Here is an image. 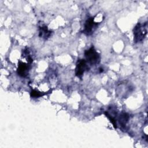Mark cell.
I'll list each match as a JSON object with an SVG mask.
<instances>
[{"mask_svg": "<svg viewBox=\"0 0 148 148\" xmlns=\"http://www.w3.org/2000/svg\"><path fill=\"white\" fill-rule=\"evenodd\" d=\"M147 24H141L138 23L134 28V40L135 43L142 42L147 35Z\"/></svg>", "mask_w": 148, "mask_h": 148, "instance_id": "cell-1", "label": "cell"}, {"mask_svg": "<svg viewBox=\"0 0 148 148\" xmlns=\"http://www.w3.org/2000/svg\"><path fill=\"white\" fill-rule=\"evenodd\" d=\"M84 56L87 62L91 65H95L100 61L99 54L95 50L93 46L84 51Z\"/></svg>", "mask_w": 148, "mask_h": 148, "instance_id": "cell-2", "label": "cell"}, {"mask_svg": "<svg viewBox=\"0 0 148 148\" xmlns=\"http://www.w3.org/2000/svg\"><path fill=\"white\" fill-rule=\"evenodd\" d=\"M97 25L98 23L94 21V17H90L85 22L83 32L87 35H90L95 31Z\"/></svg>", "mask_w": 148, "mask_h": 148, "instance_id": "cell-3", "label": "cell"}, {"mask_svg": "<svg viewBox=\"0 0 148 148\" xmlns=\"http://www.w3.org/2000/svg\"><path fill=\"white\" fill-rule=\"evenodd\" d=\"M88 69L87 65V61L84 59L79 60L76 63V66L75 68V74L78 77L82 78L84 72L86 70Z\"/></svg>", "mask_w": 148, "mask_h": 148, "instance_id": "cell-4", "label": "cell"}, {"mask_svg": "<svg viewBox=\"0 0 148 148\" xmlns=\"http://www.w3.org/2000/svg\"><path fill=\"white\" fill-rule=\"evenodd\" d=\"M29 64L19 61L18 64V68L17 69V74L21 77H26L28 75V71L29 70Z\"/></svg>", "mask_w": 148, "mask_h": 148, "instance_id": "cell-5", "label": "cell"}, {"mask_svg": "<svg viewBox=\"0 0 148 148\" xmlns=\"http://www.w3.org/2000/svg\"><path fill=\"white\" fill-rule=\"evenodd\" d=\"M50 35H51V31L49 30V29L46 25L39 27V36L40 38H44L45 39H47L48 38H49Z\"/></svg>", "mask_w": 148, "mask_h": 148, "instance_id": "cell-6", "label": "cell"}, {"mask_svg": "<svg viewBox=\"0 0 148 148\" xmlns=\"http://www.w3.org/2000/svg\"><path fill=\"white\" fill-rule=\"evenodd\" d=\"M129 115L125 112H123L120 114L119 117V121L122 127H125L126 124L128 121Z\"/></svg>", "mask_w": 148, "mask_h": 148, "instance_id": "cell-7", "label": "cell"}, {"mask_svg": "<svg viewBox=\"0 0 148 148\" xmlns=\"http://www.w3.org/2000/svg\"><path fill=\"white\" fill-rule=\"evenodd\" d=\"M50 92H51V91L50 90L47 92H40L36 90H32L30 92V95L32 98H39L40 97H42L45 95H47V94Z\"/></svg>", "mask_w": 148, "mask_h": 148, "instance_id": "cell-8", "label": "cell"}, {"mask_svg": "<svg viewBox=\"0 0 148 148\" xmlns=\"http://www.w3.org/2000/svg\"><path fill=\"white\" fill-rule=\"evenodd\" d=\"M105 115H106V116L109 119V120H110V121L112 123V124H113V127H114V128L116 129V128H117V123H116V119L114 117H113L112 115H110L108 112H106L105 113Z\"/></svg>", "mask_w": 148, "mask_h": 148, "instance_id": "cell-9", "label": "cell"}]
</instances>
